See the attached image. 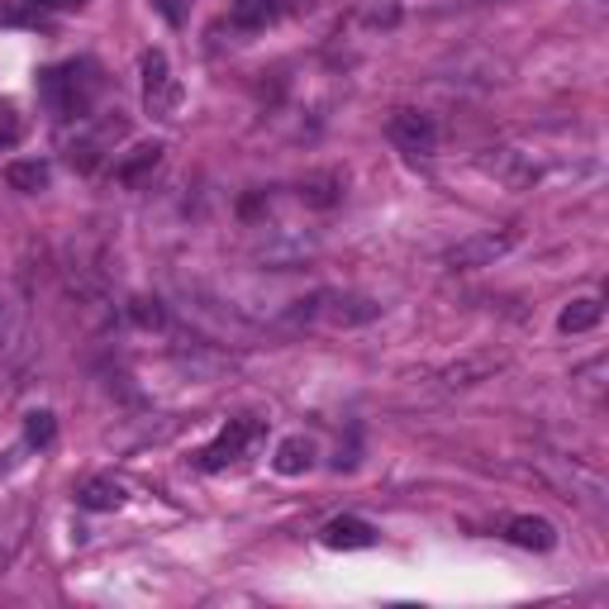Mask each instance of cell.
Returning <instances> with one entry per match:
<instances>
[{
	"label": "cell",
	"instance_id": "1",
	"mask_svg": "<svg viewBox=\"0 0 609 609\" xmlns=\"http://www.w3.org/2000/svg\"><path fill=\"white\" fill-rule=\"evenodd\" d=\"M101 91H105V82H101V68H95L91 58H72V62H58V68L39 72V95L58 120L82 124L91 115V105L101 101Z\"/></svg>",
	"mask_w": 609,
	"mask_h": 609
},
{
	"label": "cell",
	"instance_id": "2",
	"mask_svg": "<svg viewBox=\"0 0 609 609\" xmlns=\"http://www.w3.org/2000/svg\"><path fill=\"white\" fill-rule=\"evenodd\" d=\"M143 105H148V115H157V120H176V110H182V86H176L167 58L157 53V48L143 53Z\"/></svg>",
	"mask_w": 609,
	"mask_h": 609
},
{
	"label": "cell",
	"instance_id": "3",
	"mask_svg": "<svg viewBox=\"0 0 609 609\" xmlns=\"http://www.w3.org/2000/svg\"><path fill=\"white\" fill-rule=\"evenodd\" d=\"M386 138L414 157H429L438 148V124H434V115H424V110H395L386 120Z\"/></svg>",
	"mask_w": 609,
	"mask_h": 609
},
{
	"label": "cell",
	"instance_id": "4",
	"mask_svg": "<svg viewBox=\"0 0 609 609\" xmlns=\"http://www.w3.org/2000/svg\"><path fill=\"white\" fill-rule=\"evenodd\" d=\"M519 244V234L515 229H500V234H476V238H467V244H457L453 252H447V267L453 271H476V267H495L505 258L509 248Z\"/></svg>",
	"mask_w": 609,
	"mask_h": 609
},
{
	"label": "cell",
	"instance_id": "5",
	"mask_svg": "<svg viewBox=\"0 0 609 609\" xmlns=\"http://www.w3.org/2000/svg\"><path fill=\"white\" fill-rule=\"evenodd\" d=\"M262 434V420H252V414H244V420H229L219 429V438L200 453V472H219V467H229V462L244 457V447Z\"/></svg>",
	"mask_w": 609,
	"mask_h": 609
},
{
	"label": "cell",
	"instance_id": "6",
	"mask_svg": "<svg viewBox=\"0 0 609 609\" xmlns=\"http://www.w3.org/2000/svg\"><path fill=\"white\" fill-rule=\"evenodd\" d=\"M124 130H130V124H124L120 115H110V120H101V124H91V130H82V134H76V143L68 148L72 167H76V172H95L105 153H115V138H124Z\"/></svg>",
	"mask_w": 609,
	"mask_h": 609
},
{
	"label": "cell",
	"instance_id": "7",
	"mask_svg": "<svg viewBox=\"0 0 609 609\" xmlns=\"http://www.w3.org/2000/svg\"><path fill=\"white\" fill-rule=\"evenodd\" d=\"M505 538L515 543V548H534V553H553L557 548V528L538 515H515L505 524Z\"/></svg>",
	"mask_w": 609,
	"mask_h": 609
},
{
	"label": "cell",
	"instance_id": "8",
	"mask_svg": "<svg viewBox=\"0 0 609 609\" xmlns=\"http://www.w3.org/2000/svg\"><path fill=\"white\" fill-rule=\"evenodd\" d=\"M324 548H343V553H352V548H376V528L367 524V519H352V515L329 519V524H324Z\"/></svg>",
	"mask_w": 609,
	"mask_h": 609
},
{
	"label": "cell",
	"instance_id": "9",
	"mask_svg": "<svg viewBox=\"0 0 609 609\" xmlns=\"http://www.w3.org/2000/svg\"><path fill=\"white\" fill-rule=\"evenodd\" d=\"M157 163H163V143H138V148L115 167V182L130 186V190H138V186L157 172Z\"/></svg>",
	"mask_w": 609,
	"mask_h": 609
},
{
	"label": "cell",
	"instance_id": "10",
	"mask_svg": "<svg viewBox=\"0 0 609 609\" xmlns=\"http://www.w3.org/2000/svg\"><path fill=\"white\" fill-rule=\"evenodd\" d=\"M277 14H281V0H234L229 6V20L238 29H267Z\"/></svg>",
	"mask_w": 609,
	"mask_h": 609
},
{
	"label": "cell",
	"instance_id": "11",
	"mask_svg": "<svg viewBox=\"0 0 609 609\" xmlns=\"http://www.w3.org/2000/svg\"><path fill=\"white\" fill-rule=\"evenodd\" d=\"M310 462H314V443L310 438H286L277 447V457H271V467H277L281 476H300V472H310Z\"/></svg>",
	"mask_w": 609,
	"mask_h": 609
},
{
	"label": "cell",
	"instance_id": "12",
	"mask_svg": "<svg viewBox=\"0 0 609 609\" xmlns=\"http://www.w3.org/2000/svg\"><path fill=\"white\" fill-rule=\"evenodd\" d=\"M76 505H82V509H120L124 505V486H120V481L95 476V481H86V486H82Z\"/></svg>",
	"mask_w": 609,
	"mask_h": 609
},
{
	"label": "cell",
	"instance_id": "13",
	"mask_svg": "<svg viewBox=\"0 0 609 609\" xmlns=\"http://www.w3.org/2000/svg\"><path fill=\"white\" fill-rule=\"evenodd\" d=\"M600 314H605V304L600 300H571L567 310H562V319H557V329L562 333H586V329H596L600 324Z\"/></svg>",
	"mask_w": 609,
	"mask_h": 609
},
{
	"label": "cell",
	"instance_id": "14",
	"mask_svg": "<svg viewBox=\"0 0 609 609\" xmlns=\"http://www.w3.org/2000/svg\"><path fill=\"white\" fill-rule=\"evenodd\" d=\"M48 163H39V157H29V163H10L6 167V182L14 186V190H24V196H34V190H43L48 186Z\"/></svg>",
	"mask_w": 609,
	"mask_h": 609
},
{
	"label": "cell",
	"instance_id": "15",
	"mask_svg": "<svg viewBox=\"0 0 609 609\" xmlns=\"http://www.w3.org/2000/svg\"><path fill=\"white\" fill-rule=\"evenodd\" d=\"M14 339H20V304L0 291V358L14 348Z\"/></svg>",
	"mask_w": 609,
	"mask_h": 609
},
{
	"label": "cell",
	"instance_id": "16",
	"mask_svg": "<svg viewBox=\"0 0 609 609\" xmlns=\"http://www.w3.org/2000/svg\"><path fill=\"white\" fill-rule=\"evenodd\" d=\"M53 434H58V424H53V414H48V410H29L24 414V438L34 447H48Z\"/></svg>",
	"mask_w": 609,
	"mask_h": 609
},
{
	"label": "cell",
	"instance_id": "17",
	"mask_svg": "<svg viewBox=\"0 0 609 609\" xmlns=\"http://www.w3.org/2000/svg\"><path fill=\"white\" fill-rule=\"evenodd\" d=\"M130 319H134V324H143V329H157V324H163V310H157V300H134L130 304Z\"/></svg>",
	"mask_w": 609,
	"mask_h": 609
},
{
	"label": "cell",
	"instance_id": "18",
	"mask_svg": "<svg viewBox=\"0 0 609 609\" xmlns=\"http://www.w3.org/2000/svg\"><path fill=\"white\" fill-rule=\"evenodd\" d=\"M20 134H24V124L14 120V105H6V110H0V148H10Z\"/></svg>",
	"mask_w": 609,
	"mask_h": 609
},
{
	"label": "cell",
	"instance_id": "19",
	"mask_svg": "<svg viewBox=\"0 0 609 609\" xmlns=\"http://www.w3.org/2000/svg\"><path fill=\"white\" fill-rule=\"evenodd\" d=\"M29 6H43V10H82L86 0H29Z\"/></svg>",
	"mask_w": 609,
	"mask_h": 609
}]
</instances>
